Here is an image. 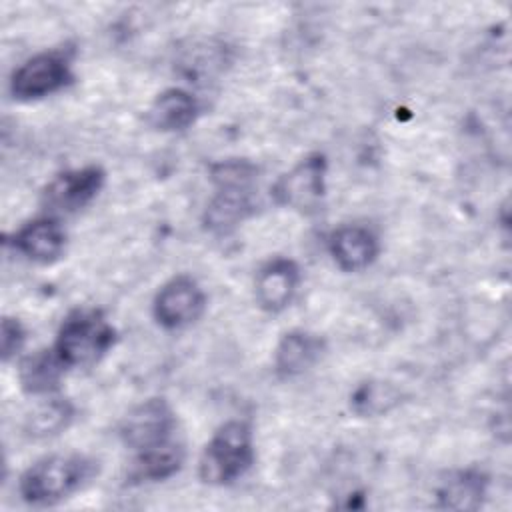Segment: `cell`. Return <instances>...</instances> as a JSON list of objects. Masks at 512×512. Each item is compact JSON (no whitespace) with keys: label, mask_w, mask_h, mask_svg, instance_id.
Segmentation results:
<instances>
[{"label":"cell","mask_w":512,"mask_h":512,"mask_svg":"<svg viewBox=\"0 0 512 512\" xmlns=\"http://www.w3.org/2000/svg\"><path fill=\"white\" fill-rule=\"evenodd\" d=\"M66 364L56 350H38L26 356L18 366V380L26 394L48 396L60 388Z\"/></svg>","instance_id":"2e32d148"},{"label":"cell","mask_w":512,"mask_h":512,"mask_svg":"<svg viewBox=\"0 0 512 512\" xmlns=\"http://www.w3.org/2000/svg\"><path fill=\"white\" fill-rule=\"evenodd\" d=\"M488 490V476L478 468H466L450 474L438 488L436 500L448 510H476Z\"/></svg>","instance_id":"9a60e30c"},{"label":"cell","mask_w":512,"mask_h":512,"mask_svg":"<svg viewBox=\"0 0 512 512\" xmlns=\"http://www.w3.org/2000/svg\"><path fill=\"white\" fill-rule=\"evenodd\" d=\"M74 418V406L62 398H50L36 406V410L26 418V432L34 438L56 436L68 428Z\"/></svg>","instance_id":"ac0fdd59"},{"label":"cell","mask_w":512,"mask_h":512,"mask_svg":"<svg viewBox=\"0 0 512 512\" xmlns=\"http://www.w3.org/2000/svg\"><path fill=\"white\" fill-rule=\"evenodd\" d=\"M12 246L22 256L38 264L56 262L66 248V234L58 220L54 218H36L24 224L14 236Z\"/></svg>","instance_id":"7c38bea8"},{"label":"cell","mask_w":512,"mask_h":512,"mask_svg":"<svg viewBox=\"0 0 512 512\" xmlns=\"http://www.w3.org/2000/svg\"><path fill=\"white\" fill-rule=\"evenodd\" d=\"M210 178L216 192L206 204L202 224L212 234H228L258 208L254 192L258 166L250 160H222L210 166Z\"/></svg>","instance_id":"6da1fadb"},{"label":"cell","mask_w":512,"mask_h":512,"mask_svg":"<svg viewBox=\"0 0 512 512\" xmlns=\"http://www.w3.org/2000/svg\"><path fill=\"white\" fill-rule=\"evenodd\" d=\"M176 416L164 398H148L134 406L120 422V438L134 452L174 440Z\"/></svg>","instance_id":"52a82bcc"},{"label":"cell","mask_w":512,"mask_h":512,"mask_svg":"<svg viewBox=\"0 0 512 512\" xmlns=\"http://www.w3.org/2000/svg\"><path fill=\"white\" fill-rule=\"evenodd\" d=\"M326 196V158L316 152L300 160L292 170L282 174L272 186L276 204L302 214L318 212Z\"/></svg>","instance_id":"5b68a950"},{"label":"cell","mask_w":512,"mask_h":512,"mask_svg":"<svg viewBox=\"0 0 512 512\" xmlns=\"http://www.w3.org/2000/svg\"><path fill=\"white\" fill-rule=\"evenodd\" d=\"M116 340L114 326L96 308H76L60 324L54 350L66 368L96 364Z\"/></svg>","instance_id":"277c9868"},{"label":"cell","mask_w":512,"mask_h":512,"mask_svg":"<svg viewBox=\"0 0 512 512\" xmlns=\"http://www.w3.org/2000/svg\"><path fill=\"white\" fill-rule=\"evenodd\" d=\"M254 462L252 428L244 420L224 422L202 450L198 462L200 480L210 486H226L242 478Z\"/></svg>","instance_id":"3957f363"},{"label":"cell","mask_w":512,"mask_h":512,"mask_svg":"<svg viewBox=\"0 0 512 512\" xmlns=\"http://www.w3.org/2000/svg\"><path fill=\"white\" fill-rule=\"evenodd\" d=\"M300 268L290 258H272L256 274L254 296L262 310L280 312L284 310L298 288Z\"/></svg>","instance_id":"30bf717a"},{"label":"cell","mask_w":512,"mask_h":512,"mask_svg":"<svg viewBox=\"0 0 512 512\" xmlns=\"http://www.w3.org/2000/svg\"><path fill=\"white\" fill-rule=\"evenodd\" d=\"M400 400V392L378 380H368L358 384V388L350 396V406L358 416H378L386 414Z\"/></svg>","instance_id":"d6986e66"},{"label":"cell","mask_w":512,"mask_h":512,"mask_svg":"<svg viewBox=\"0 0 512 512\" xmlns=\"http://www.w3.org/2000/svg\"><path fill=\"white\" fill-rule=\"evenodd\" d=\"M96 474V462L82 454H52L24 470L20 496L32 506H50L78 492Z\"/></svg>","instance_id":"7a4b0ae2"},{"label":"cell","mask_w":512,"mask_h":512,"mask_svg":"<svg viewBox=\"0 0 512 512\" xmlns=\"http://www.w3.org/2000/svg\"><path fill=\"white\" fill-rule=\"evenodd\" d=\"M186 452L184 444L174 440H168L160 446L136 452L132 468L128 472V478L132 482H160L170 476H174L182 464H184Z\"/></svg>","instance_id":"5bb4252c"},{"label":"cell","mask_w":512,"mask_h":512,"mask_svg":"<svg viewBox=\"0 0 512 512\" xmlns=\"http://www.w3.org/2000/svg\"><path fill=\"white\" fill-rule=\"evenodd\" d=\"M326 350L324 338L306 330L286 332L274 350V372L278 378H294L310 370Z\"/></svg>","instance_id":"4fadbf2b"},{"label":"cell","mask_w":512,"mask_h":512,"mask_svg":"<svg viewBox=\"0 0 512 512\" xmlns=\"http://www.w3.org/2000/svg\"><path fill=\"white\" fill-rule=\"evenodd\" d=\"M72 82L70 58L60 50L40 52L12 72L10 92L18 100H36Z\"/></svg>","instance_id":"8992f818"},{"label":"cell","mask_w":512,"mask_h":512,"mask_svg":"<svg viewBox=\"0 0 512 512\" xmlns=\"http://www.w3.org/2000/svg\"><path fill=\"white\" fill-rule=\"evenodd\" d=\"M198 116L196 98L182 88H168L156 96L148 118L156 130L176 132L188 128Z\"/></svg>","instance_id":"e0dca14e"},{"label":"cell","mask_w":512,"mask_h":512,"mask_svg":"<svg viewBox=\"0 0 512 512\" xmlns=\"http://www.w3.org/2000/svg\"><path fill=\"white\" fill-rule=\"evenodd\" d=\"M152 308L160 326L176 330L196 322L202 316L206 308V296L194 278L180 274L158 290Z\"/></svg>","instance_id":"9c48e42d"},{"label":"cell","mask_w":512,"mask_h":512,"mask_svg":"<svg viewBox=\"0 0 512 512\" xmlns=\"http://www.w3.org/2000/svg\"><path fill=\"white\" fill-rule=\"evenodd\" d=\"M328 248L344 272H360L368 268L378 256V238L372 230L360 224H344L328 238Z\"/></svg>","instance_id":"8fae6325"},{"label":"cell","mask_w":512,"mask_h":512,"mask_svg":"<svg viewBox=\"0 0 512 512\" xmlns=\"http://www.w3.org/2000/svg\"><path fill=\"white\" fill-rule=\"evenodd\" d=\"M0 340H2V360L8 362L24 346L26 332H24L22 324L16 318H4L2 320V336H0Z\"/></svg>","instance_id":"ffe728a7"},{"label":"cell","mask_w":512,"mask_h":512,"mask_svg":"<svg viewBox=\"0 0 512 512\" xmlns=\"http://www.w3.org/2000/svg\"><path fill=\"white\" fill-rule=\"evenodd\" d=\"M104 180L106 172L96 164L66 170L48 182L42 192V206L50 214H72L96 198Z\"/></svg>","instance_id":"ba28073f"}]
</instances>
